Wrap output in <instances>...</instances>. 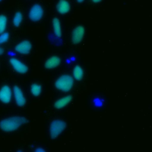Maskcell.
I'll list each match as a JSON object with an SVG mask.
<instances>
[{
  "label": "cell",
  "mask_w": 152,
  "mask_h": 152,
  "mask_svg": "<svg viewBox=\"0 0 152 152\" xmlns=\"http://www.w3.org/2000/svg\"><path fill=\"white\" fill-rule=\"evenodd\" d=\"M27 122V119L24 117L12 116L2 120L0 122V128L5 132H11Z\"/></svg>",
  "instance_id": "cell-1"
},
{
  "label": "cell",
  "mask_w": 152,
  "mask_h": 152,
  "mask_svg": "<svg viewBox=\"0 0 152 152\" xmlns=\"http://www.w3.org/2000/svg\"><path fill=\"white\" fill-rule=\"evenodd\" d=\"M74 81L72 78L67 74L59 77L55 81V87L59 90L68 91L70 90L73 86Z\"/></svg>",
  "instance_id": "cell-2"
},
{
  "label": "cell",
  "mask_w": 152,
  "mask_h": 152,
  "mask_svg": "<svg viewBox=\"0 0 152 152\" xmlns=\"http://www.w3.org/2000/svg\"><path fill=\"white\" fill-rule=\"evenodd\" d=\"M66 124L61 119L53 121L50 125V135L52 138H56L65 129Z\"/></svg>",
  "instance_id": "cell-3"
},
{
  "label": "cell",
  "mask_w": 152,
  "mask_h": 152,
  "mask_svg": "<svg viewBox=\"0 0 152 152\" xmlns=\"http://www.w3.org/2000/svg\"><path fill=\"white\" fill-rule=\"evenodd\" d=\"M43 15V10L39 4L33 5L30 10L28 16L31 20L37 21L41 19Z\"/></svg>",
  "instance_id": "cell-4"
},
{
  "label": "cell",
  "mask_w": 152,
  "mask_h": 152,
  "mask_svg": "<svg viewBox=\"0 0 152 152\" xmlns=\"http://www.w3.org/2000/svg\"><path fill=\"white\" fill-rule=\"evenodd\" d=\"M85 29L84 27L78 26L76 27L72 33V41L75 44H78L82 40L84 35Z\"/></svg>",
  "instance_id": "cell-5"
},
{
  "label": "cell",
  "mask_w": 152,
  "mask_h": 152,
  "mask_svg": "<svg viewBox=\"0 0 152 152\" xmlns=\"http://www.w3.org/2000/svg\"><path fill=\"white\" fill-rule=\"evenodd\" d=\"M12 92L11 88L5 85L0 89V100L4 103H8L11 99Z\"/></svg>",
  "instance_id": "cell-6"
},
{
  "label": "cell",
  "mask_w": 152,
  "mask_h": 152,
  "mask_svg": "<svg viewBox=\"0 0 152 152\" xmlns=\"http://www.w3.org/2000/svg\"><path fill=\"white\" fill-rule=\"evenodd\" d=\"M10 64L13 68L18 72L24 74L27 72L28 67L22 62L15 58H11L10 60Z\"/></svg>",
  "instance_id": "cell-7"
},
{
  "label": "cell",
  "mask_w": 152,
  "mask_h": 152,
  "mask_svg": "<svg viewBox=\"0 0 152 152\" xmlns=\"http://www.w3.org/2000/svg\"><path fill=\"white\" fill-rule=\"evenodd\" d=\"M14 94L17 104L19 106H23L26 104V99L21 88L15 86L13 88Z\"/></svg>",
  "instance_id": "cell-8"
},
{
  "label": "cell",
  "mask_w": 152,
  "mask_h": 152,
  "mask_svg": "<svg viewBox=\"0 0 152 152\" xmlns=\"http://www.w3.org/2000/svg\"><path fill=\"white\" fill-rule=\"evenodd\" d=\"M31 49V44L28 40L22 41L19 43H18L15 47V50L22 54L28 53Z\"/></svg>",
  "instance_id": "cell-9"
},
{
  "label": "cell",
  "mask_w": 152,
  "mask_h": 152,
  "mask_svg": "<svg viewBox=\"0 0 152 152\" xmlns=\"http://www.w3.org/2000/svg\"><path fill=\"white\" fill-rule=\"evenodd\" d=\"M56 8L58 11L61 14H66L70 10V5L66 0H59L58 2Z\"/></svg>",
  "instance_id": "cell-10"
},
{
  "label": "cell",
  "mask_w": 152,
  "mask_h": 152,
  "mask_svg": "<svg viewBox=\"0 0 152 152\" xmlns=\"http://www.w3.org/2000/svg\"><path fill=\"white\" fill-rule=\"evenodd\" d=\"M60 58L57 56H53L49 58L45 62V66L46 68L51 69L58 66L60 64Z\"/></svg>",
  "instance_id": "cell-11"
},
{
  "label": "cell",
  "mask_w": 152,
  "mask_h": 152,
  "mask_svg": "<svg viewBox=\"0 0 152 152\" xmlns=\"http://www.w3.org/2000/svg\"><path fill=\"white\" fill-rule=\"evenodd\" d=\"M72 100L71 96H67L65 97H64L58 100H57L55 103V107L56 109H61L64 107L65 106H66L67 104H68L70 101Z\"/></svg>",
  "instance_id": "cell-12"
},
{
  "label": "cell",
  "mask_w": 152,
  "mask_h": 152,
  "mask_svg": "<svg viewBox=\"0 0 152 152\" xmlns=\"http://www.w3.org/2000/svg\"><path fill=\"white\" fill-rule=\"evenodd\" d=\"M53 27L54 33L56 36L60 37L61 36V28L59 20L58 18H54L53 20Z\"/></svg>",
  "instance_id": "cell-13"
},
{
  "label": "cell",
  "mask_w": 152,
  "mask_h": 152,
  "mask_svg": "<svg viewBox=\"0 0 152 152\" xmlns=\"http://www.w3.org/2000/svg\"><path fill=\"white\" fill-rule=\"evenodd\" d=\"M73 75L77 80H81L83 77V70L79 65H76L73 69Z\"/></svg>",
  "instance_id": "cell-14"
},
{
  "label": "cell",
  "mask_w": 152,
  "mask_h": 152,
  "mask_svg": "<svg viewBox=\"0 0 152 152\" xmlns=\"http://www.w3.org/2000/svg\"><path fill=\"white\" fill-rule=\"evenodd\" d=\"M30 90H31V92L33 95L37 96L40 94L41 91H42V87L40 84L35 83L31 86Z\"/></svg>",
  "instance_id": "cell-15"
},
{
  "label": "cell",
  "mask_w": 152,
  "mask_h": 152,
  "mask_svg": "<svg viewBox=\"0 0 152 152\" xmlns=\"http://www.w3.org/2000/svg\"><path fill=\"white\" fill-rule=\"evenodd\" d=\"M7 18L5 15H0V34L2 33L7 26Z\"/></svg>",
  "instance_id": "cell-16"
},
{
  "label": "cell",
  "mask_w": 152,
  "mask_h": 152,
  "mask_svg": "<svg viewBox=\"0 0 152 152\" xmlns=\"http://www.w3.org/2000/svg\"><path fill=\"white\" fill-rule=\"evenodd\" d=\"M23 20V15L20 12H17L15 14L13 18V24L15 26L18 27L20 24Z\"/></svg>",
  "instance_id": "cell-17"
},
{
  "label": "cell",
  "mask_w": 152,
  "mask_h": 152,
  "mask_svg": "<svg viewBox=\"0 0 152 152\" xmlns=\"http://www.w3.org/2000/svg\"><path fill=\"white\" fill-rule=\"evenodd\" d=\"M9 39V33L7 32L4 33L0 35V43H4L8 41Z\"/></svg>",
  "instance_id": "cell-18"
},
{
  "label": "cell",
  "mask_w": 152,
  "mask_h": 152,
  "mask_svg": "<svg viewBox=\"0 0 152 152\" xmlns=\"http://www.w3.org/2000/svg\"><path fill=\"white\" fill-rule=\"evenodd\" d=\"M34 152H46V151H45L44 149H43L42 148H37L36 149Z\"/></svg>",
  "instance_id": "cell-19"
},
{
  "label": "cell",
  "mask_w": 152,
  "mask_h": 152,
  "mask_svg": "<svg viewBox=\"0 0 152 152\" xmlns=\"http://www.w3.org/2000/svg\"><path fill=\"white\" fill-rule=\"evenodd\" d=\"M4 50L3 49H2V48H0V55L2 54V53H4Z\"/></svg>",
  "instance_id": "cell-20"
},
{
  "label": "cell",
  "mask_w": 152,
  "mask_h": 152,
  "mask_svg": "<svg viewBox=\"0 0 152 152\" xmlns=\"http://www.w3.org/2000/svg\"><path fill=\"white\" fill-rule=\"evenodd\" d=\"M100 1H102V0H92V1L94 2H99Z\"/></svg>",
  "instance_id": "cell-21"
},
{
  "label": "cell",
  "mask_w": 152,
  "mask_h": 152,
  "mask_svg": "<svg viewBox=\"0 0 152 152\" xmlns=\"http://www.w3.org/2000/svg\"><path fill=\"white\" fill-rule=\"evenodd\" d=\"M84 0H77V1L78 2H83Z\"/></svg>",
  "instance_id": "cell-22"
},
{
  "label": "cell",
  "mask_w": 152,
  "mask_h": 152,
  "mask_svg": "<svg viewBox=\"0 0 152 152\" xmlns=\"http://www.w3.org/2000/svg\"><path fill=\"white\" fill-rule=\"evenodd\" d=\"M17 152H23V151H18Z\"/></svg>",
  "instance_id": "cell-23"
},
{
  "label": "cell",
  "mask_w": 152,
  "mask_h": 152,
  "mask_svg": "<svg viewBox=\"0 0 152 152\" xmlns=\"http://www.w3.org/2000/svg\"><path fill=\"white\" fill-rule=\"evenodd\" d=\"M1 1V0H0V1Z\"/></svg>",
  "instance_id": "cell-24"
}]
</instances>
